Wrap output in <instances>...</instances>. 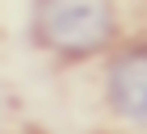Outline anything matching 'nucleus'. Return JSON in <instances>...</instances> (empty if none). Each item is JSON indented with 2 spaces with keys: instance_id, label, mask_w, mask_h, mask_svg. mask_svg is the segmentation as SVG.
<instances>
[{
  "instance_id": "nucleus-1",
  "label": "nucleus",
  "mask_w": 147,
  "mask_h": 134,
  "mask_svg": "<svg viewBox=\"0 0 147 134\" xmlns=\"http://www.w3.org/2000/svg\"><path fill=\"white\" fill-rule=\"evenodd\" d=\"M38 38L59 55H92L113 38L109 0H42Z\"/></svg>"
},
{
  "instance_id": "nucleus-2",
  "label": "nucleus",
  "mask_w": 147,
  "mask_h": 134,
  "mask_svg": "<svg viewBox=\"0 0 147 134\" xmlns=\"http://www.w3.org/2000/svg\"><path fill=\"white\" fill-rule=\"evenodd\" d=\"M109 100L126 122L147 130V42L130 46L109 67Z\"/></svg>"
}]
</instances>
